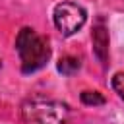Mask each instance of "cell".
<instances>
[{"label":"cell","mask_w":124,"mask_h":124,"mask_svg":"<svg viewBox=\"0 0 124 124\" xmlns=\"http://www.w3.org/2000/svg\"><path fill=\"white\" fill-rule=\"evenodd\" d=\"M52 19H54L56 29L64 37H70L83 27V23L87 19V12L76 2H60L54 6Z\"/></svg>","instance_id":"3"},{"label":"cell","mask_w":124,"mask_h":124,"mask_svg":"<svg viewBox=\"0 0 124 124\" xmlns=\"http://www.w3.org/2000/svg\"><path fill=\"white\" fill-rule=\"evenodd\" d=\"M70 108L66 103L50 99H29L21 105L23 124H66Z\"/></svg>","instance_id":"2"},{"label":"cell","mask_w":124,"mask_h":124,"mask_svg":"<svg viewBox=\"0 0 124 124\" xmlns=\"http://www.w3.org/2000/svg\"><path fill=\"white\" fill-rule=\"evenodd\" d=\"M91 41H93V54L97 56V60L103 66H107V62H108V31L103 25H97L93 29Z\"/></svg>","instance_id":"4"},{"label":"cell","mask_w":124,"mask_h":124,"mask_svg":"<svg viewBox=\"0 0 124 124\" xmlns=\"http://www.w3.org/2000/svg\"><path fill=\"white\" fill-rule=\"evenodd\" d=\"M79 99L87 107H101V105H105V97L99 91H81Z\"/></svg>","instance_id":"6"},{"label":"cell","mask_w":124,"mask_h":124,"mask_svg":"<svg viewBox=\"0 0 124 124\" xmlns=\"http://www.w3.org/2000/svg\"><path fill=\"white\" fill-rule=\"evenodd\" d=\"M112 87L118 93V97L124 99V72H118V74L112 76Z\"/></svg>","instance_id":"7"},{"label":"cell","mask_w":124,"mask_h":124,"mask_svg":"<svg viewBox=\"0 0 124 124\" xmlns=\"http://www.w3.org/2000/svg\"><path fill=\"white\" fill-rule=\"evenodd\" d=\"M16 50L21 60V72L33 74L46 66L50 58V46L48 43L35 33L31 27H23L16 37Z\"/></svg>","instance_id":"1"},{"label":"cell","mask_w":124,"mask_h":124,"mask_svg":"<svg viewBox=\"0 0 124 124\" xmlns=\"http://www.w3.org/2000/svg\"><path fill=\"white\" fill-rule=\"evenodd\" d=\"M79 66H81L79 60L74 58V56H64V58H60L58 64H56L58 72L64 74V76H72V74H76V72L79 70Z\"/></svg>","instance_id":"5"}]
</instances>
